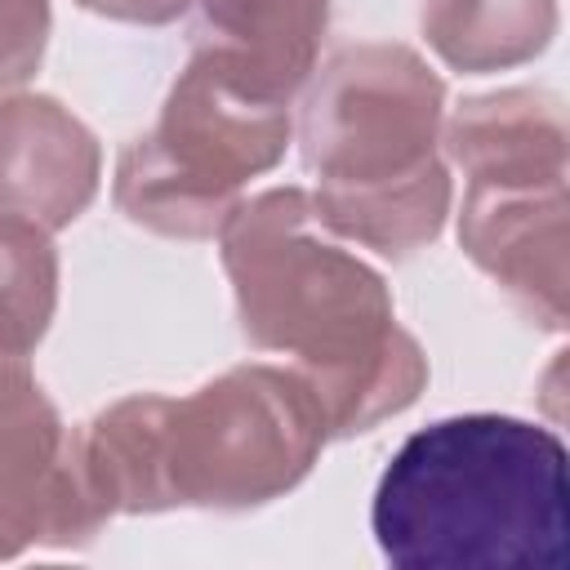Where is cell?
<instances>
[{"instance_id":"5bb4252c","label":"cell","mask_w":570,"mask_h":570,"mask_svg":"<svg viewBox=\"0 0 570 570\" xmlns=\"http://www.w3.org/2000/svg\"><path fill=\"white\" fill-rule=\"evenodd\" d=\"M102 18H125V22H174L187 0H76Z\"/></svg>"},{"instance_id":"277c9868","label":"cell","mask_w":570,"mask_h":570,"mask_svg":"<svg viewBox=\"0 0 570 570\" xmlns=\"http://www.w3.org/2000/svg\"><path fill=\"white\" fill-rule=\"evenodd\" d=\"M445 89L405 45H347L316 76L298 142L316 178L321 223L405 258L428 245L450 209V174L436 156Z\"/></svg>"},{"instance_id":"4fadbf2b","label":"cell","mask_w":570,"mask_h":570,"mask_svg":"<svg viewBox=\"0 0 570 570\" xmlns=\"http://www.w3.org/2000/svg\"><path fill=\"white\" fill-rule=\"evenodd\" d=\"M49 0H0V98H9L45 58Z\"/></svg>"},{"instance_id":"7a4b0ae2","label":"cell","mask_w":570,"mask_h":570,"mask_svg":"<svg viewBox=\"0 0 570 570\" xmlns=\"http://www.w3.org/2000/svg\"><path fill=\"white\" fill-rule=\"evenodd\" d=\"M325 436V410L294 370L236 365L183 401H116L76 445L85 481L111 517L267 503L307 476Z\"/></svg>"},{"instance_id":"8992f818","label":"cell","mask_w":570,"mask_h":570,"mask_svg":"<svg viewBox=\"0 0 570 570\" xmlns=\"http://www.w3.org/2000/svg\"><path fill=\"white\" fill-rule=\"evenodd\" d=\"M98 525L102 508L76 436L31 379L27 352L0 347V557L31 543H85Z\"/></svg>"},{"instance_id":"6da1fadb","label":"cell","mask_w":570,"mask_h":570,"mask_svg":"<svg viewBox=\"0 0 570 570\" xmlns=\"http://www.w3.org/2000/svg\"><path fill=\"white\" fill-rule=\"evenodd\" d=\"M218 236L245 338L298 361L330 436L370 432L419 396L428 361L396 325L383 276L321 223L307 191H263Z\"/></svg>"},{"instance_id":"8fae6325","label":"cell","mask_w":570,"mask_h":570,"mask_svg":"<svg viewBox=\"0 0 570 570\" xmlns=\"http://www.w3.org/2000/svg\"><path fill=\"white\" fill-rule=\"evenodd\" d=\"M428 45L459 71H494L534 58L557 27L552 0H423Z\"/></svg>"},{"instance_id":"30bf717a","label":"cell","mask_w":570,"mask_h":570,"mask_svg":"<svg viewBox=\"0 0 570 570\" xmlns=\"http://www.w3.org/2000/svg\"><path fill=\"white\" fill-rule=\"evenodd\" d=\"M445 142L468 183L566 178V116L552 94L508 89L468 98L454 111Z\"/></svg>"},{"instance_id":"9c48e42d","label":"cell","mask_w":570,"mask_h":570,"mask_svg":"<svg viewBox=\"0 0 570 570\" xmlns=\"http://www.w3.org/2000/svg\"><path fill=\"white\" fill-rule=\"evenodd\" d=\"M330 0H200L196 49L263 102H285L312 76Z\"/></svg>"},{"instance_id":"ba28073f","label":"cell","mask_w":570,"mask_h":570,"mask_svg":"<svg viewBox=\"0 0 570 570\" xmlns=\"http://www.w3.org/2000/svg\"><path fill=\"white\" fill-rule=\"evenodd\" d=\"M98 191V142L53 98H0V214L67 227Z\"/></svg>"},{"instance_id":"5b68a950","label":"cell","mask_w":570,"mask_h":570,"mask_svg":"<svg viewBox=\"0 0 570 570\" xmlns=\"http://www.w3.org/2000/svg\"><path fill=\"white\" fill-rule=\"evenodd\" d=\"M289 142V107L263 102L191 53L160 120L116 165V205L165 236H214L240 205V187L272 169Z\"/></svg>"},{"instance_id":"52a82bcc","label":"cell","mask_w":570,"mask_h":570,"mask_svg":"<svg viewBox=\"0 0 570 570\" xmlns=\"http://www.w3.org/2000/svg\"><path fill=\"white\" fill-rule=\"evenodd\" d=\"M459 240L539 325H566V178L468 183Z\"/></svg>"},{"instance_id":"7c38bea8","label":"cell","mask_w":570,"mask_h":570,"mask_svg":"<svg viewBox=\"0 0 570 570\" xmlns=\"http://www.w3.org/2000/svg\"><path fill=\"white\" fill-rule=\"evenodd\" d=\"M58 258L49 232L0 214V347L31 352L53 316Z\"/></svg>"},{"instance_id":"3957f363","label":"cell","mask_w":570,"mask_h":570,"mask_svg":"<svg viewBox=\"0 0 570 570\" xmlns=\"http://www.w3.org/2000/svg\"><path fill=\"white\" fill-rule=\"evenodd\" d=\"M370 525L401 570H557L570 552L566 445L512 414L436 419L387 459Z\"/></svg>"}]
</instances>
